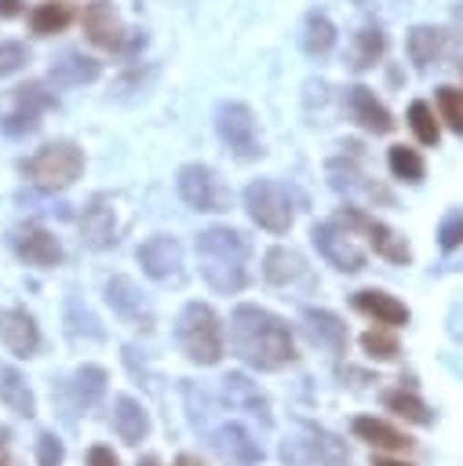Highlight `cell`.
<instances>
[{
    "instance_id": "1",
    "label": "cell",
    "mask_w": 463,
    "mask_h": 466,
    "mask_svg": "<svg viewBox=\"0 0 463 466\" xmlns=\"http://www.w3.org/2000/svg\"><path fill=\"white\" fill-rule=\"evenodd\" d=\"M230 342H233V353L259 371H277V368L295 360V342H292L288 324L277 313L252 306V302L233 309Z\"/></svg>"
},
{
    "instance_id": "2",
    "label": "cell",
    "mask_w": 463,
    "mask_h": 466,
    "mask_svg": "<svg viewBox=\"0 0 463 466\" xmlns=\"http://www.w3.org/2000/svg\"><path fill=\"white\" fill-rule=\"evenodd\" d=\"M201 277L219 295H237L248 284V237L230 226H208L197 233Z\"/></svg>"
},
{
    "instance_id": "3",
    "label": "cell",
    "mask_w": 463,
    "mask_h": 466,
    "mask_svg": "<svg viewBox=\"0 0 463 466\" xmlns=\"http://www.w3.org/2000/svg\"><path fill=\"white\" fill-rule=\"evenodd\" d=\"M179 346L182 353L193 360V364H219L222 353H226V342H222V324L215 317L211 306L204 302H190L182 313H179Z\"/></svg>"
},
{
    "instance_id": "4",
    "label": "cell",
    "mask_w": 463,
    "mask_h": 466,
    "mask_svg": "<svg viewBox=\"0 0 463 466\" xmlns=\"http://www.w3.org/2000/svg\"><path fill=\"white\" fill-rule=\"evenodd\" d=\"M22 171L29 175L33 186L55 193V189H66V186H73V182L80 178V171H84V153H80V146H73V142H47L44 149H36V153L22 164Z\"/></svg>"
},
{
    "instance_id": "5",
    "label": "cell",
    "mask_w": 463,
    "mask_h": 466,
    "mask_svg": "<svg viewBox=\"0 0 463 466\" xmlns=\"http://www.w3.org/2000/svg\"><path fill=\"white\" fill-rule=\"evenodd\" d=\"M244 208H248L252 222L266 233H288L292 229V197L273 178H255L244 189Z\"/></svg>"
},
{
    "instance_id": "6",
    "label": "cell",
    "mask_w": 463,
    "mask_h": 466,
    "mask_svg": "<svg viewBox=\"0 0 463 466\" xmlns=\"http://www.w3.org/2000/svg\"><path fill=\"white\" fill-rule=\"evenodd\" d=\"M175 186H179V197L193 211H230V204H233L230 186L208 164H182Z\"/></svg>"
},
{
    "instance_id": "7",
    "label": "cell",
    "mask_w": 463,
    "mask_h": 466,
    "mask_svg": "<svg viewBox=\"0 0 463 466\" xmlns=\"http://www.w3.org/2000/svg\"><path fill=\"white\" fill-rule=\"evenodd\" d=\"M215 127H219V138L230 146L233 157H241V160L262 157L259 124H255V113L244 102H222L219 113H215Z\"/></svg>"
},
{
    "instance_id": "8",
    "label": "cell",
    "mask_w": 463,
    "mask_h": 466,
    "mask_svg": "<svg viewBox=\"0 0 463 466\" xmlns=\"http://www.w3.org/2000/svg\"><path fill=\"white\" fill-rule=\"evenodd\" d=\"M314 248L321 251V258L332 266V269H339V273H357V269H365V251H361V244L354 240V229H346V226H339L335 218L332 222H321V226H314Z\"/></svg>"
},
{
    "instance_id": "9",
    "label": "cell",
    "mask_w": 463,
    "mask_h": 466,
    "mask_svg": "<svg viewBox=\"0 0 463 466\" xmlns=\"http://www.w3.org/2000/svg\"><path fill=\"white\" fill-rule=\"evenodd\" d=\"M335 222L339 226H346V229H361V233H368V240H372V248L383 255V258H390V262H397V266H405L408 258H412V251H408V244H405V237L401 233H394L390 226H383V222H376V218H368L365 211H357V208H343L339 215H335Z\"/></svg>"
},
{
    "instance_id": "10",
    "label": "cell",
    "mask_w": 463,
    "mask_h": 466,
    "mask_svg": "<svg viewBox=\"0 0 463 466\" xmlns=\"http://www.w3.org/2000/svg\"><path fill=\"white\" fill-rule=\"evenodd\" d=\"M55 98L40 87V84H26V87H15L11 98H7V113H4V131L7 135H26L40 124V113L51 109Z\"/></svg>"
},
{
    "instance_id": "11",
    "label": "cell",
    "mask_w": 463,
    "mask_h": 466,
    "mask_svg": "<svg viewBox=\"0 0 463 466\" xmlns=\"http://www.w3.org/2000/svg\"><path fill=\"white\" fill-rule=\"evenodd\" d=\"M11 244H15V255H18L22 262L36 266V269H51V266L62 262V244H58V237H55L47 226H40V222L18 226L15 237H11Z\"/></svg>"
},
{
    "instance_id": "12",
    "label": "cell",
    "mask_w": 463,
    "mask_h": 466,
    "mask_svg": "<svg viewBox=\"0 0 463 466\" xmlns=\"http://www.w3.org/2000/svg\"><path fill=\"white\" fill-rule=\"evenodd\" d=\"M106 302L113 306V313L124 324H131V328H153V306H149V299L139 291V284L131 277L106 280Z\"/></svg>"
},
{
    "instance_id": "13",
    "label": "cell",
    "mask_w": 463,
    "mask_h": 466,
    "mask_svg": "<svg viewBox=\"0 0 463 466\" xmlns=\"http://www.w3.org/2000/svg\"><path fill=\"white\" fill-rule=\"evenodd\" d=\"M80 25H84V36L95 44V47H106V51H128V33L113 11V4L106 0H95L84 7L80 15Z\"/></svg>"
},
{
    "instance_id": "14",
    "label": "cell",
    "mask_w": 463,
    "mask_h": 466,
    "mask_svg": "<svg viewBox=\"0 0 463 466\" xmlns=\"http://www.w3.org/2000/svg\"><path fill=\"white\" fill-rule=\"evenodd\" d=\"M281 459L288 466H332L343 462V448L328 433H306V437H288L281 444Z\"/></svg>"
},
{
    "instance_id": "15",
    "label": "cell",
    "mask_w": 463,
    "mask_h": 466,
    "mask_svg": "<svg viewBox=\"0 0 463 466\" xmlns=\"http://www.w3.org/2000/svg\"><path fill=\"white\" fill-rule=\"evenodd\" d=\"M135 255H139V266H142V273H146V277H153V280H171V277H179L182 248H179V240H175V237L157 233V237L142 240Z\"/></svg>"
},
{
    "instance_id": "16",
    "label": "cell",
    "mask_w": 463,
    "mask_h": 466,
    "mask_svg": "<svg viewBox=\"0 0 463 466\" xmlns=\"http://www.w3.org/2000/svg\"><path fill=\"white\" fill-rule=\"evenodd\" d=\"M0 342L15 357H33L40 350V328L26 309H0Z\"/></svg>"
},
{
    "instance_id": "17",
    "label": "cell",
    "mask_w": 463,
    "mask_h": 466,
    "mask_svg": "<svg viewBox=\"0 0 463 466\" xmlns=\"http://www.w3.org/2000/svg\"><path fill=\"white\" fill-rule=\"evenodd\" d=\"M303 331H306V339L314 346L328 350L332 357H343L346 353L350 335H346V324L335 313H328V309H303Z\"/></svg>"
},
{
    "instance_id": "18",
    "label": "cell",
    "mask_w": 463,
    "mask_h": 466,
    "mask_svg": "<svg viewBox=\"0 0 463 466\" xmlns=\"http://www.w3.org/2000/svg\"><path fill=\"white\" fill-rule=\"evenodd\" d=\"M346 113L354 116V124H361V127L372 131V135H386V131H394V116H390V109H386L365 84H357V87L346 91Z\"/></svg>"
},
{
    "instance_id": "19",
    "label": "cell",
    "mask_w": 463,
    "mask_h": 466,
    "mask_svg": "<svg viewBox=\"0 0 463 466\" xmlns=\"http://www.w3.org/2000/svg\"><path fill=\"white\" fill-rule=\"evenodd\" d=\"M456 51V40L445 33V29H434V25H416L408 33V55L419 69L427 66H437L441 58H448Z\"/></svg>"
},
{
    "instance_id": "20",
    "label": "cell",
    "mask_w": 463,
    "mask_h": 466,
    "mask_svg": "<svg viewBox=\"0 0 463 466\" xmlns=\"http://www.w3.org/2000/svg\"><path fill=\"white\" fill-rule=\"evenodd\" d=\"M354 309L372 317L376 324H386V328H401L408 324V306L397 302L394 295L386 291H376V288H365V291H354Z\"/></svg>"
},
{
    "instance_id": "21",
    "label": "cell",
    "mask_w": 463,
    "mask_h": 466,
    "mask_svg": "<svg viewBox=\"0 0 463 466\" xmlns=\"http://www.w3.org/2000/svg\"><path fill=\"white\" fill-rule=\"evenodd\" d=\"M80 240L87 248H109L117 240V218L106 200H91L80 215Z\"/></svg>"
},
{
    "instance_id": "22",
    "label": "cell",
    "mask_w": 463,
    "mask_h": 466,
    "mask_svg": "<svg viewBox=\"0 0 463 466\" xmlns=\"http://www.w3.org/2000/svg\"><path fill=\"white\" fill-rule=\"evenodd\" d=\"M354 437L365 441V444H372V448H379V451H408L412 448V437L408 433L394 430L390 422H383L376 415H357L354 419Z\"/></svg>"
},
{
    "instance_id": "23",
    "label": "cell",
    "mask_w": 463,
    "mask_h": 466,
    "mask_svg": "<svg viewBox=\"0 0 463 466\" xmlns=\"http://www.w3.org/2000/svg\"><path fill=\"white\" fill-rule=\"evenodd\" d=\"M113 430H117V437H120L124 444L146 441V433H149V415H146V408H142L135 397L120 393V397L113 400Z\"/></svg>"
},
{
    "instance_id": "24",
    "label": "cell",
    "mask_w": 463,
    "mask_h": 466,
    "mask_svg": "<svg viewBox=\"0 0 463 466\" xmlns=\"http://www.w3.org/2000/svg\"><path fill=\"white\" fill-rule=\"evenodd\" d=\"M303 273H306V262H303V255L292 251V248H270V251L262 255V277H266L270 284H277V288L299 280Z\"/></svg>"
},
{
    "instance_id": "25",
    "label": "cell",
    "mask_w": 463,
    "mask_h": 466,
    "mask_svg": "<svg viewBox=\"0 0 463 466\" xmlns=\"http://www.w3.org/2000/svg\"><path fill=\"white\" fill-rule=\"evenodd\" d=\"M98 76V62L80 55V51H66L55 66H51V80L58 87H77V84H91Z\"/></svg>"
},
{
    "instance_id": "26",
    "label": "cell",
    "mask_w": 463,
    "mask_h": 466,
    "mask_svg": "<svg viewBox=\"0 0 463 466\" xmlns=\"http://www.w3.org/2000/svg\"><path fill=\"white\" fill-rule=\"evenodd\" d=\"M222 390H226V400L233 408H248L252 415H259L262 422H270V404H266V397L259 393V386L252 379H244V375L233 371V375L222 379Z\"/></svg>"
},
{
    "instance_id": "27",
    "label": "cell",
    "mask_w": 463,
    "mask_h": 466,
    "mask_svg": "<svg viewBox=\"0 0 463 466\" xmlns=\"http://www.w3.org/2000/svg\"><path fill=\"white\" fill-rule=\"evenodd\" d=\"M383 51H386V36H383V29H379V25H365V29L354 33V44H350V66H354L357 73H365V69H372V66L383 58Z\"/></svg>"
},
{
    "instance_id": "28",
    "label": "cell",
    "mask_w": 463,
    "mask_h": 466,
    "mask_svg": "<svg viewBox=\"0 0 463 466\" xmlns=\"http://www.w3.org/2000/svg\"><path fill=\"white\" fill-rule=\"evenodd\" d=\"M219 448H222V455H230V459L241 462V466H255V462L262 459L259 441H252V433H248L244 426H237V422L222 426V433H219Z\"/></svg>"
},
{
    "instance_id": "29",
    "label": "cell",
    "mask_w": 463,
    "mask_h": 466,
    "mask_svg": "<svg viewBox=\"0 0 463 466\" xmlns=\"http://www.w3.org/2000/svg\"><path fill=\"white\" fill-rule=\"evenodd\" d=\"M383 404H386V411H394L405 422H416V426H430L434 422V411L416 393H408V390H386L383 393Z\"/></svg>"
},
{
    "instance_id": "30",
    "label": "cell",
    "mask_w": 463,
    "mask_h": 466,
    "mask_svg": "<svg viewBox=\"0 0 463 466\" xmlns=\"http://www.w3.org/2000/svg\"><path fill=\"white\" fill-rule=\"evenodd\" d=\"M0 400L15 411V415H33L36 411V400L26 386V379L15 371V368H0Z\"/></svg>"
},
{
    "instance_id": "31",
    "label": "cell",
    "mask_w": 463,
    "mask_h": 466,
    "mask_svg": "<svg viewBox=\"0 0 463 466\" xmlns=\"http://www.w3.org/2000/svg\"><path fill=\"white\" fill-rule=\"evenodd\" d=\"M106 382H109L106 368H98V364L77 368V375H73V397H77V404H84V408L98 404V397L106 393Z\"/></svg>"
},
{
    "instance_id": "32",
    "label": "cell",
    "mask_w": 463,
    "mask_h": 466,
    "mask_svg": "<svg viewBox=\"0 0 463 466\" xmlns=\"http://www.w3.org/2000/svg\"><path fill=\"white\" fill-rule=\"evenodd\" d=\"M73 22V11H69V4H40V7H33L29 11V29L36 33V36H51V33H62L66 25Z\"/></svg>"
},
{
    "instance_id": "33",
    "label": "cell",
    "mask_w": 463,
    "mask_h": 466,
    "mask_svg": "<svg viewBox=\"0 0 463 466\" xmlns=\"http://www.w3.org/2000/svg\"><path fill=\"white\" fill-rule=\"evenodd\" d=\"M328 175H332V186H335V189H343V193H350V189H365L368 197L390 200V193H386V189H379V186L365 182V175L357 171V164H346V160H332V164H328Z\"/></svg>"
},
{
    "instance_id": "34",
    "label": "cell",
    "mask_w": 463,
    "mask_h": 466,
    "mask_svg": "<svg viewBox=\"0 0 463 466\" xmlns=\"http://www.w3.org/2000/svg\"><path fill=\"white\" fill-rule=\"evenodd\" d=\"M386 164H390V171H394L397 178H405V182H423V175H427V164H423V157H419L412 146H390Z\"/></svg>"
},
{
    "instance_id": "35",
    "label": "cell",
    "mask_w": 463,
    "mask_h": 466,
    "mask_svg": "<svg viewBox=\"0 0 463 466\" xmlns=\"http://www.w3.org/2000/svg\"><path fill=\"white\" fill-rule=\"evenodd\" d=\"M303 44H306V51H310V55H324V51L335 44V25H332L324 15H310V18H306Z\"/></svg>"
},
{
    "instance_id": "36",
    "label": "cell",
    "mask_w": 463,
    "mask_h": 466,
    "mask_svg": "<svg viewBox=\"0 0 463 466\" xmlns=\"http://www.w3.org/2000/svg\"><path fill=\"white\" fill-rule=\"evenodd\" d=\"M408 124H412V131H416V138H419L423 146H437L441 127H437L434 109H430L427 102H412V106H408Z\"/></svg>"
},
{
    "instance_id": "37",
    "label": "cell",
    "mask_w": 463,
    "mask_h": 466,
    "mask_svg": "<svg viewBox=\"0 0 463 466\" xmlns=\"http://www.w3.org/2000/svg\"><path fill=\"white\" fill-rule=\"evenodd\" d=\"M361 346H365V353L376 357V360H394V357L401 353V346H397V339L386 331V324H383V328H368V331L361 335Z\"/></svg>"
},
{
    "instance_id": "38",
    "label": "cell",
    "mask_w": 463,
    "mask_h": 466,
    "mask_svg": "<svg viewBox=\"0 0 463 466\" xmlns=\"http://www.w3.org/2000/svg\"><path fill=\"white\" fill-rule=\"evenodd\" d=\"M437 113L456 135H463V91L459 87H448V84L437 87Z\"/></svg>"
},
{
    "instance_id": "39",
    "label": "cell",
    "mask_w": 463,
    "mask_h": 466,
    "mask_svg": "<svg viewBox=\"0 0 463 466\" xmlns=\"http://www.w3.org/2000/svg\"><path fill=\"white\" fill-rule=\"evenodd\" d=\"M62 459H66L62 441H58L51 430H44V433L36 437V466H62Z\"/></svg>"
},
{
    "instance_id": "40",
    "label": "cell",
    "mask_w": 463,
    "mask_h": 466,
    "mask_svg": "<svg viewBox=\"0 0 463 466\" xmlns=\"http://www.w3.org/2000/svg\"><path fill=\"white\" fill-rule=\"evenodd\" d=\"M26 62H29V51L18 40H4L0 44V80L11 76V73H18Z\"/></svg>"
},
{
    "instance_id": "41",
    "label": "cell",
    "mask_w": 463,
    "mask_h": 466,
    "mask_svg": "<svg viewBox=\"0 0 463 466\" xmlns=\"http://www.w3.org/2000/svg\"><path fill=\"white\" fill-rule=\"evenodd\" d=\"M437 240H441V248H445V251H456V248L463 244V215H459V211H456V215H448V218L441 222Z\"/></svg>"
},
{
    "instance_id": "42",
    "label": "cell",
    "mask_w": 463,
    "mask_h": 466,
    "mask_svg": "<svg viewBox=\"0 0 463 466\" xmlns=\"http://www.w3.org/2000/svg\"><path fill=\"white\" fill-rule=\"evenodd\" d=\"M87 466H120V462H117V455H113L106 444H95V448L87 451Z\"/></svg>"
},
{
    "instance_id": "43",
    "label": "cell",
    "mask_w": 463,
    "mask_h": 466,
    "mask_svg": "<svg viewBox=\"0 0 463 466\" xmlns=\"http://www.w3.org/2000/svg\"><path fill=\"white\" fill-rule=\"evenodd\" d=\"M26 11V0H0V18H15Z\"/></svg>"
},
{
    "instance_id": "44",
    "label": "cell",
    "mask_w": 463,
    "mask_h": 466,
    "mask_svg": "<svg viewBox=\"0 0 463 466\" xmlns=\"http://www.w3.org/2000/svg\"><path fill=\"white\" fill-rule=\"evenodd\" d=\"M372 466H412V462H401V459H386V455H376Z\"/></svg>"
},
{
    "instance_id": "45",
    "label": "cell",
    "mask_w": 463,
    "mask_h": 466,
    "mask_svg": "<svg viewBox=\"0 0 463 466\" xmlns=\"http://www.w3.org/2000/svg\"><path fill=\"white\" fill-rule=\"evenodd\" d=\"M175 466H201V459H193V455H179Z\"/></svg>"
},
{
    "instance_id": "46",
    "label": "cell",
    "mask_w": 463,
    "mask_h": 466,
    "mask_svg": "<svg viewBox=\"0 0 463 466\" xmlns=\"http://www.w3.org/2000/svg\"><path fill=\"white\" fill-rule=\"evenodd\" d=\"M7 455V430H0V459Z\"/></svg>"
},
{
    "instance_id": "47",
    "label": "cell",
    "mask_w": 463,
    "mask_h": 466,
    "mask_svg": "<svg viewBox=\"0 0 463 466\" xmlns=\"http://www.w3.org/2000/svg\"><path fill=\"white\" fill-rule=\"evenodd\" d=\"M139 466H160V462H157L153 455H146V459H139Z\"/></svg>"
}]
</instances>
